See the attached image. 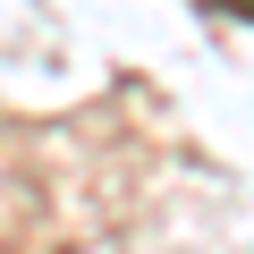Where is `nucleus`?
<instances>
[{
	"label": "nucleus",
	"instance_id": "obj_1",
	"mask_svg": "<svg viewBox=\"0 0 254 254\" xmlns=\"http://www.w3.org/2000/svg\"><path fill=\"white\" fill-rule=\"evenodd\" d=\"M212 9H229V17H254V0H212Z\"/></svg>",
	"mask_w": 254,
	"mask_h": 254
}]
</instances>
